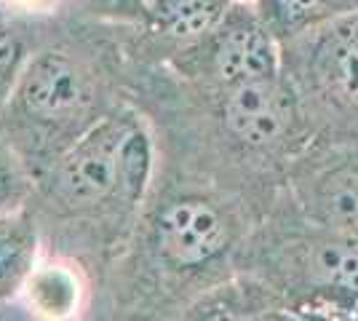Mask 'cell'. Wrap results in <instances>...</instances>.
<instances>
[{
  "mask_svg": "<svg viewBox=\"0 0 358 321\" xmlns=\"http://www.w3.org/2000/svg\"><path fill=\"white\" fill-rule=\"evenodd\" d=\"M174 67L206 92H222L281 76L284 43L254 3H233L214 30L174 48Z\"/></svg>",
  "mask_w": 358,
  "mask_h": 321,
  "instance_id": "cell-2",
  "label": "cell"
},
{
  "mask_svg": "<svg viewBox=\"0 0 358 321\" xmlns=\"http://www.w3.org/2000/svg\"><path fill=\"white\" fill-rule=\"evenodd\" d=\"M230 6L233 0H142V24L179 48L214 30Z\"/></svg>",
  "mask_w": 358,
  "mask_h": 321,
  "instance_id": "cell-7",
  "label": "cell"
},
{
  "mask_svg": "<svg viewBox=\"0 0 358 321\" xmlns=\"http://www.w3.org/2000/svg\"><path fill=\"white\" fill-rule=\"evenodd\" d=\"M24 64H27V54H24L22 38L0 19V110L11 102Z\"/></svg>",
  "mask_w": 358,
  "mask_h": 321,
  "instance_id": "cell-14",
  "label": "cell"
},
{
  "mask_svg": "<svg viewBox=\"0 0 358 321\" xmlns=\"http://www.w3.org/2000/svg\"><path fill=\"white\" fill-rule=\"evenodd\" d=\"M233 3H252V0H233Z\"/></svg>",
  "mask_w": 358,
  "mask_h": 321,
  "instance_id": "cell-19",
  "label": "cell"
},
{
  "mask_svg": "<svg viewBox=\"0 0 358 321\" xmlns=\"http://www.w3.org/2000/svg\"><path fill=\"white\" fill-rule=\"evenodd\" d=\"M89 11L123 22H142V0H80Z\"/></svg>",
  "mask_w": 358,
  "mask_h": 321,
  "instance_id": "cell-15",
  "label": "cell"
},
{
  "mask_svg": "<svg viewBox=\"0 0 358 321\" xmlns=\"http://www.w3.org/2000/svg\"><path fill=\"white\" fill-rule=\"evenodd\" d=\"M284 73L313 126H358V11L286 41Z\"/></svg>",
  "mask_w": 358,
  "mask_h": 321,
  "instance_id": "cell-1",
  "label": "cell"
},
{
  "mask_svg": "<svg viewBox=\"0 0 358 321\" xmlns=\"http://www.w3.org/2000/svg\"><path fill=\"white\" fill-rule=\"evenodd\" d=\"M11 99L22 118L38 129L67 131L91 115L96 86L80 62L64 51H43L27 59Z\"/></svg>",
  "mask_w": 358,
  "mask_h": 321,
  "instance_id": "cell-4",
  "label": "cell"
},
{
  "mask_svg": "<svg viewBox=\"0 0 358 321\" xmlns=\"http://www.w3.org/2000/svg\"><path fill=\"white\" fill-rule=\"evenodd\" d=\"M155 238L166 260L179 268H193L222 252L227 225L222 214L203 199H179L158 214Z\"/></svg>",
  "mask_w": 358,
  "mask_h": 321,
  "instance_id": "cell-6",
  "label": "cell"
},
{
  "mask_svg": "<svg viewBox=\"0 0 358 321\" xmlns=\"http://www.w3.org/2000/svg\"><path fill=\"white\" fill-rule=\"evenodd\" d=\"M187 321H259L249 311H241L236 306H206L195 311Z\"/></svg>",
  "mask_w": 358,
  "mask_h": 321,
  "instance_id": "cell-17",
  "label": "cell"
},
{
  "mask_svg": "<svg viewBox=\"0 0 358 321\" xmlns=\"http://www.w3.org/2000/svg\"><path fill=\"white\" fill-rule=\"evenodd\" d=\"M150 171H152V142L148 129L134 118L120 145V196L126 201L142 199Z\"/></svg>",
  "mask_w": 358,
  "mask_h": 321,
  "instance_id": "cell-13",
  "label": "cell"
},
{
  "mask_svg": "<svg viewBox=\"0 0 358 321\" xmlns=\"http://www.w3.org/2000/svg\"><path fill=\"white\" fill-rule=\"evenodd\" d=\"M281 43L340 16L356 14L358 0H252Z\"/></svg>",
  "mask_w": 358,
  "mask_h": 321,
  "instance_id": "cell-9",
  "label": "cell"
},
{
  "mask_svg": "<svg viewBox=\"0 0 358 321\" xmlns=\"http://www.w3.org/2000/svg\"><path fill=\"white\" fill-rule=\"evenodd\" d=\"M313 276L337 294H348L358 300V238L334 233L318 241L310 252Z\"/></svg>",
  "mask_w": 358,
  "mask_h": 321,
  "instance_id": "cell-11",
  "label": "cell"
},
{
  "mask_svg": "<svg viewBox=\"0 0 358 321\" xmlns=\"http://www.w3.org/2000/svg\"><path fill=\"white\" fill-rule=\"evenodd\" d=\"M16 185H19V177H16L14 164H11L8 153L0 148V212H8L16 196Z\"/></svg>",
  "mask_w": 358,
  "mask_h": 321,
  "instance_id": "cell-16",
  "label": "cell"
},
{
  "mask_svg": "<svg viewBox=\"0 0 358 321\" xmlns=\"http://www.w3.org/2000/svg\"><path fill=\"white\" fill-rule=\"evenodd\" d=\"M131 115H107L64 150L57 166V187L73 204H99L120 193V145L131 129Z\"/></svg>",
  "mask_w": 358,
  "mask_h": 321,
  "instance_id": "cell-5",
  "label": "cell"
},
{
  "mask_svg": "<svg viewBox=\"0 0 358 321\" xmlns=\"http://www.w3.org/2000/svg\"><path fill=\"white\" fill-rule=\"evenodd\" d=\"M38 268V230L24 212H0V300L27 290Z\"/></svg>",
  "mask_w": 358,
  "mask_h": 321,
  "instance_id": "cell-8",
  "label": "cell"
},
{
  "mask_svg": "<svg viewBox=\"0 0 358 321\" xmlns=\"http://www.w3.org/2000/svg\"><path fill=\"white\" fill-rule=\"evenodd\" d=\"M0 6H6L11 11H22V14L43 16L54 14L62 6V0H0Z\"/></svg>",
  "mask_w": 358,
  "mask_h": 321,
  "instance_id": "cell-18",
  "label": "cell"
},
{
  "mask_svg": "<svg viewBox=\"0 0 358 321\" xmlns=\"http://www.w3.org/2000/svg\"><path fill=\"white\" fill-rule=\"evenodd\" d=\"M209 94L217 102V118L224 134L249 150L286 148L297 142L305 129H315L297 86L286 73Z\"/></svg>",
  "mask_w": 358,
  "mask_h": 321,
  "instance_id": "cell-3",
  "label": "cell"
},
{
  "mask_svg": "<svg viewBox=\"0 0 358 321\" xmlns=\"http://www.w3.org/2000/svg\"><path fill=\"white\" fill-rule=\"evenodd\" d=\"M24 292L30 294L35 313L45 316L48 321L73 319L80 308V281L70 268L62 265L35 268Z\"/></svg>",
  "mask_w": 358,
  "mask_h": 321,
  "instance_id": "cell-12",
  "label": "cell"
},
{
  "mask_svg": "<svg viewBox=\"0 0 358 321\" xmlns=\"http://www.w3.org/2000/svg\"><path fill=\"white\" fill-rule=\"evenodd\" d=\"M315 201L329 228L358 238V164H340L327 171L315 190Z\"/></svg>",
  "mask_w": 358,
  "mask_h": 321,
  "instance_id": "cell-10",
  "label": "cell"
}]
</instances>
